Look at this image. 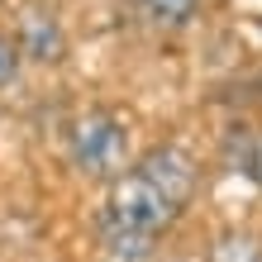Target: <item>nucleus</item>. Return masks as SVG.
I'll return each mask as SVG.
<instances>
[{"label": "nucleus", "mask_w": 262, "mask_h": 262, "mask_svg": "<svg viewBox=\"0 0 262 262\" xmlns=\"http://www.w3.org/2000/svg\"><path fill=\"white\" fill-rule=\"evenodd\" d=\"M14 38H19V48H24V62L57 67L67 57V34H62V24H57V14H48V10H29L19 19V29H14Z\"/></svg>", "instance_id": "nucleus-3"}, {"label": "nucleus", "mask_w": 262, "mask_h": 262, "mask_svg": "<svg viewBox=\"0 0 262 262\" xmlns=\"http://www.w3.org/2000/svg\"><path fill=\"white\" fill-rule=\"evenodd\" d=\"M195 186H200L195 158L186 148H177V143H158V148L138 152L124 172L110 181L96 224H110L119 234L158 243L181 220V210L191 205Z\"/></svg>", "instance_id": "nucleus-1"}, {"label": "nucleus", "mask_w": 262, "mask_h": 262, "mask_svg": "<svg viewBox=\"0 0 262 262\" xmlns=\"http://www.w3.org/2000/svg\"><path fill=\"white\" fill-rule=\"evenodd\" d=\"M67 162L91 181H115L129 167V124L115 110H86L67 129Z\"/></svg>", "instance_id": "nucleus-2"}, {"label": "nucleus", "mask_w": 262, "mask_h": 262, "mask_svg": "<svg viewBox=\"0 0 262 262\" xmlns=\"http://www.w3.org/2000/svg\"><path fill=\"white\" fill-rule=\"evenodd\" d=\"M143 10H148L162 29H181V24H191V19H195L200 0H143Z\"/></svg>", "instance_id": "nucleus-6"}, {"label": "nucleus", "mask_w": 262, "mask_h": 262, "mask_svg": "<svg viewBox=\"0 0 262 262\" xmlns=\"http://www.w3.org/2000/svg\"><path fill=\"white\" fill-rule=\"evenodd\" d=\"M205 262H262V238L253 229H224L205 248Z\"/></svg>", "instance_id": "nucleus-4"}, {"label": "nucleus", "mask_w": 262, "mask_h": 262, "mask_svg": "<svg viewBox=\"0 0 262 262\" xmlns=\"http://www.w3.org/2000/svg\"><path fill=\"white\" fill-rule=\"evenodd\" d=\"M19 72H24V48H19L14 34L0 29V91H10L14 81H19Z\"/></svg>", "instance_id": "nucleus-7"}, {"label": "nucleus", "mask_w": 262, "mask_h": 262, "mask_svg": "<svg viewBox=\"0 0 262 262\" xmlns=\"http://www.w3.org/2000/svg\"><path fill=\"white\" fill-rule=\"evenodd\" d=\"M229 148H234V167L262 191V134H248V129H243V134H234V143H229Z\"/></svg>", "instance_id": "nucleus-5"}]
</instances>
